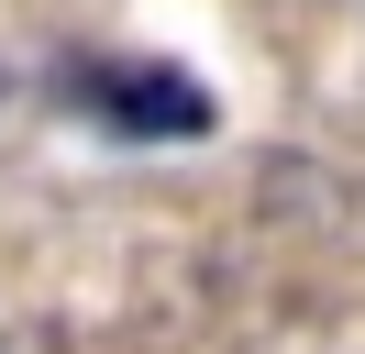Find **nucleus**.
Returning <instances> with one entry per match:
<instances>
[{
	"label": "nucleus",
	"instance_id": "1",
	"mask_svg": "<svg viewBox=\"0 0 365 354\" xmlns=\"http://www.w3.org/2000/svg\"><path fill=\"white\" fill-rule=\"evenodd\" d=\"M56 88H67V111H89L122 144H200V133H222V100L178 56H67Z\"/></svg>",
	"mask_w": 365,
	"mask_h": 354
}]
</instances>
